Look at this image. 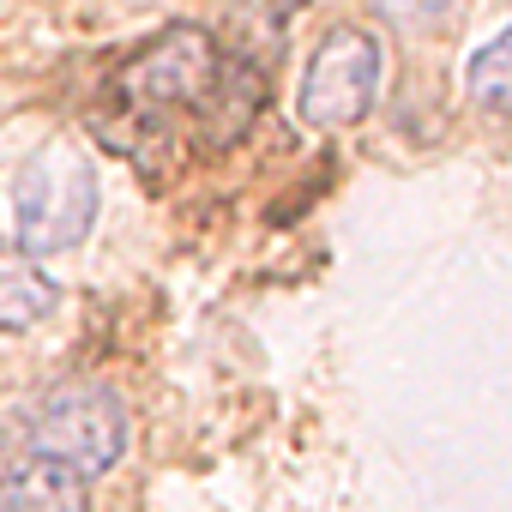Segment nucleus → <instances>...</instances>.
Returning a JSON list of instances; mask_svg holds the SVG:
<instances>
[{"mask_svg": "<svg viewBox=\"0 0 512 512\" xmlns=\"http://www.w3.org/2000/svg\"><path fill=\"white\" fill-rule=\"evenodd\" d=\"M31 452H49L61 464H73L79 476H103L121 464L127 452V410L109 386L97 380H73L55 386L31 422Z\"/></svg>", "mask_w": 512, "mask_h": 512, "instance_id": "7ed1b4c3", "label": "nucleus"}, {"mask_svg": "<svg viewBox=\"0 0 512 512\" xmlns=\"http://www.w3.org/2000/svg\"><path fill=\"white\" fill-rule=\"evenodd\" d=\"M380 97V43L374 31L362 25H338L320 37V49L308 55V73H302V121L308 127H326V133H344L356 127Z\"/></svg>", "mask_w": 512, "mask_h": 512, "instance_id": "20e7f679", "label": "nucleus"}, {"mask_svg": "<svg viewBox=\"0 0 512 512\" xmlns=\"http://www.w3.org/2000/svg\"><path fill=\"white\" fill-rule=\"evenodd\" d=\"M470 97L482 103V109H494V115H512V31H500V37H488L476 55H470Z\"/></svg>", "mask_w": 512, "mask_h": 512, "instance_id": "0eeeda50", "label": "nucleus"}, {"mask_svg": "<svg viewBox=\"0 0 512 512\" xmlns=\"http://www.w3.org/2000/svg\"><path fill=\"white\" fill-rule=\"evenodd\" d=\"M374 7H380V19H392V25H404V31H422V25L452 19L458 0H374Z\"/></svg>", "mask_w": 512, "mask_h": 512, "instance_id": "6e6552de", "label": "nucleus"}, {"mask_svg": "<svg viewBox=\"0 0 512 512\" xmlns=\"http://www.w3.org/2000/svg\"><path fill=\"white\" fill-rule=\"evenodd\" d=\"M91 476H79L73 464L31 452L25 464L7 470L0 482V512H91Z\"/></svg>", "mask_w": 512, "mask_h": 512, "instance_id": "39448f33", "label": "nucleus"}, {"mask_svg": "<svg viewBox=\"0 0 512 512\" xmlns=\"http://www.w3.org/2000/svg\"><path fill=\"white\" fill-rule=\"evenodd\" d=\"M55 302H61V290L37 266V253L0 241V332H31V326H43L55 314Z\"/></svg>", "mask_w": 512, "mask_h": 512, "instance_id": "423d86ee", "label": "nucleus"}, {"mask_svg": "<svg viewBox=\"0 0 512 512\" xmlns=\"http://www.w3.org/2000/svg\"><path fill=\"white\" fill-rule=\"evenodd\" d=\"M223 73V49L211 31L199 25H169L157 43H145L121 73H115V97L133 121L157 127L163 115H199L211 85Z\"/></svg>", "mask_w": 512, "mask_h": 512, "instance_id": "f03ea898", "label": "nucleus"}, {"mask_svg": "<svg viewBox=\"0 0 512 512\" xmlns=\"http://www.w3.org/2000/svg\"><path fill=\"white\" fill-rule=\"evenodd\" d=\"M91 223H97V163L67 139L43 145L13 181L19 247L37 253V260L43 253H67L91 235Z\"/></svg>", "mask_w": 512, "mask_h": 512, "instance_id": "f257e3e1", "label": "nucleus"}]
</instances>
